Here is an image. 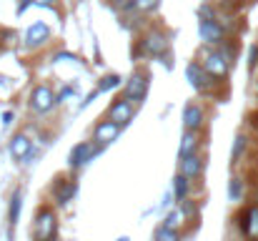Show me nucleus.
I'll return each mask as SVG.
<instances>
[{"mask_svg": "<svg viewBox=\"0 0 258 241\" xmlns=\"http://www.w3.org/2000/svg\"><path fill=\"white\" fill-rule=\"evenodd\" d=\"M58 231H60L58 211L53 209V204H43L35 211V219H33V239L53 241V239H58Z\"/></svg>", "mask_w": 258, "mask_h": 241, "instance_id": "f257e3e1", "label": "nucleus"}, {"mask_svg": "<svg viewBox=\"0 0 258 241\" xmlns=\"http://www.w3.org/2000/svg\"><path fill=\"white\" fill-rule=\"evenodd\" d=\"M55 106H58V101H55V93H53V88H50L48 83H38V85L30 90L28 108H30L35 116L45 118V116H50V113L55 111Z\"/></svg>", "mask_w": 258, "mask_h": 241, "instance_id": "f03ea898", "label": "nucleus"}, {"mask_svg": "<svg viewBox=\"0 0 258 241\" xmlns=\"http://www.w3.org/2000/svg\"><path fill=\"white\" fill-rule=\"evenodd\" d=\"M100 154H103V146H98L93 138L78 141V143L68 151V168L76 173V171H81L83 166H88L90 161L95 159V156H100Z\"/></svg>", "mask_w": 258, "mask_h": 241, "instance_id": "7ed1b4c3", "label": "nucleus"}, {"mask_svg": "<svg viewBox=\"0 0 258 241\" xmlns=\"http://www.w3.org/2000/svg\"><path fill=\"white\" fill-rule=\"evenodd\" d=\"M78 196V178L76 176H58L50 188V201L55 206H68Z\"/></svg>", "mask_w": 258, "mask_h": 241, "instance_id": "20e7f679", "label": "nucleus"}, {"mask_svg": "<svg viewBox=\"0 0 258 241\" xmlns=\"http://www.w3.org/2000/svg\"><path fill=\"white\" fill-rule=\"evenodd\" d=\"M148 80H151V76L146 71H136L123 85V98H128L133 106H141L148 95Z\"/></svg>", "mask_w": 258, "mask_h": 241, "instance_id": "39448f33", "label": "nucleus"}, {"mask_svg": "<svg viewBox=\"0 0 258 241\" xmlns=\"http://www.w3.org/2000/svg\"><path fill=\"white\" fill-rule=\"evenodd\" d=\"M168 48H171V40L163 30H148L143 38H141V51L143 56H151V58H163L168 56Z\"/></svg>", "mask_w": 258, "mask_h": 241, "instance_id": "423d86ee", "label": "nucleus"}, {"mask_svg": "<svg viewBox=\"0 0 258 241\" xmlns=\"http://www.w3.org/2000/svg\"><path fill=\"white\" fill-rule=\"evenodd\" d=\"M185 80L190 83V88H193L196 93H208L211 88H216V83H221V80L211 78V76L206 73V68H203L201 63H196V61H190V63L185 66Z\"/></svg>", "mask_w": 258, "mask_h": 241, "instance_id": "0eeeda50", "label": "nucleus"}, {"mask_svg": "<svg viewBox=\"0 0 258 241\" xmlns=\"http://www.w3.org/2000/svg\"><path fill=\"white\" fill-rule=\"evenodd\" d=\"M133 116H136V106L128 98H123V95H118L108 106V111H105V118L113 121V123H118V126H128L133 121Z\"/></svg>", "mask_w": 258, "mask_h": 241, "instance_id": "6e6552de", "label": "nucleus"}, {"mask_svg": "<svg viewBox=\"0 0 258 241\" xmlns=\"http://www.w3.org/2000/svg\"><path fill=\"white\" fill-rule=\"evenodd\" d=\"M180 121H183V131L201 133V131L206 128L208 113H206V108H203L201 103H188V106L183 108V116H180Z\"/></svg>", "mask_w": 258, "mask_h": 241, "instance_id": "1a4fd4ad", "label": "nucleus"}, {"mask_svg": "<svg viewBox=\"0 0 258 241\" xmlns=\"http://www.w3.org/2000/svg\"><path fill=\"white\" fill-rule=\"evenodd\" d=\"M8 154L10 159L18 161V163H28V159L35 154V146H33V138L28 133H15L10 141H8Z\"/></svg>", "mask_w": 258, "mask_h": 241, "instance_id": "9d476101", "label": "nucleus"}, {"mask_svg": "<svg viewBox=\"0 0 258 241\" xmlns=\"http://www.w3.org/2000/svg\"><path fill=\"white\" fill-rule=\"evenodd\" d=\"M201 66L206 68V73H208L211 78H216V80H223L226 76H228V71H231V61H228L221 51H211V53H206V58H203Z\"/></svg>", "mask_w": 258, "mask_h": 241, "instance_id": "9b49d317", "label": "nucleus"}, {"mask_svg": "<svg viewBox=\"0 0 258 241\" xmlns=\"http://www.w3.org/2000/svg\"><path fill=\"white\" fill-rule=\"evenodd\" d=\"M236 224H238L241 234L248 241H258V204H251L243 211H238Z\"/></svg>", "mask_w": 258, "mask_h": 241, "instance_id": "f8f14e48", "label": "nucleus"}, {"mask_svg": "<svg viewBox=\"0 0 258 241\" xmlns=\"http://www.w3.org/2000/svg\"><path fill=\"white\" fill-rule=\"evenodd\" d=\"M120 131H123V126H118V123H113V121H108V118H100V121L93 126V141L105 149V146H110L113 141H118Z\"/></svg>", "mask_w": 258, "mask_h": 241, "instance_id": "ddd939ff", "label": "nucleus"}, {"mask_svg": "<svg viewBox=\"0 0 258 241\" xmlns=\"http://www.w3.org/2000/svg\"><path fill=\"white\" fill-rule=\"evenodd\" d=\"M198 35L206 45H223L226 43V30L218 20H198Z\"/></svg>", "mask_w": 258, "mask_h": 241, "instance_id": "4468645a", "label": "nucleus"}, {"mask_svg": "<svg viewBox=\"0 0 258 241\" xmlns=\"http://www.w3.org/2000/svg\"><path fill=\"white\" fill-rule=\"evenodd\" d=\"M203 171H206V156H201V154H193L188 159L178 161V173H183L190 181H198L203 176Z\"/></svg>", "mask_w": 258, "mask_h": 241, "instance_id": "2eb2a0df", "label": "nucleus"}, {"mask_svg": "<svg viewBox=\"0 0 258 241\" xmlns=\"http://www.w3.org/2000/svg\"><path fill=\"white\" fill-rule=\"evenodd\" d=\"M50 40V25L48 23H33L30 28H28V33H25V45L28 48H40V45H45Z\"/></svg>", "mask_w": 258, "mask_h": 241, "instance_id": "dca6fc26", "label": "nucleus"}, {"mask_svg": "<svg viewBox=\"0 0 258 241\" xmlns=\"http://www.w3.org/2000/svg\"><path fill=\"white\" fill-rule=\"evenodd\" d=\"M201 143H203V136H201V133L183 131V136H180V146H178V161L188 159V156H193V154H201Z\"/></svg>", "mask_w": 258, "mask_h": 241, "instance_id": "f3484780", "label": "nucleus"}, {"mask_svg": "<svg viewBox=\"0 0 258 241\" xmlns=\"http://www.w3.org/2000/svg\"><path fill=\"white\" fill-rule=\"evenodd\" d=\"M20 214H23V188H13L10 194V201H8V226L15 229L18 221H20Z\"/></svg>", "mask_w": 258, "mask_h": 241, "instance_id": "a211bd4d", "label": "nucleus"}, {"mask_svg": "<svg viewBox=\"0 0 258 241\" xmlns=\"http://www.w3.org/2000/svg\"><path fill=\"white\" fill-rule=\"evenodd\" d=\"M173 201H175V206L178 204H183V201H188L190 199V191H193V181L190 178H185L183 173H175L173 176Z\"/></svg>", "mask_w": 258, "mask_h": 241, "instance_id": "6ab92c4d", "label": "nucleus"}, {"mask_svg": "<svg viewBox=\"0 0 258 241\" xmlns=\"http://www.w3.org/2000/svg\"><path fill=\"white\" fill-rule=\"evenodd\" d=\"M185 224H188V219H185V214H183V209H180V206L168 209V214L163 216V226H166V229H175V231H180Z\"/></svg>", "mask_w": 258, "mask_h": 241, "instance_id": "aec40b11", "label": "nucleus"}, {"mask_svg": "<svg viewBox=\"0 0 258 241\" xmlns=\"http://www.w3.org/2000/svg\"><path fill=\"white\" fill-rule=\"evenodd\" d=\"M246 151H248V136L238 133V136H236V141H233V149H231V166H233V168L243 161Z\"/></svg>", "mask_w": 258, "mask_h": 241, "instance_id": "412c9836", "label": "nucleus"}, {"mask_svg": "<svg viewBox=\"0 0 258 241\" xmlns=\"http://www.w3.org/2000/svg\"><path fill=\"white\" fill-rule=\"evenodd\" d=\"M243 196H246V181H243L241 176H233V178L228 181V199H231L233 204H241Z\"/></svg>", "mask_w": 258, "mask_h": 241, "instance_id": "4be33fe9", "label": "nucleus"}, {"mask_svg": "<svg viewBox=\"0 0 258 241\" xmlns=\"http://www.w3.org/2000/svg\"><path fill=\"white\" fill-rule=\"evenodd\" d=\"M120 83H123V78H120V76H115V73H108V76H103V78L98 80L95 90H98V93H108V90H115Z\"/></svg>", "mask_w": 258, "mask_h": 241, "instance_id": "5701e85b", "label": "nucleus"}, {"mask_svg": "<svg viewBox=\"0 0 258 241\" xmlns=\"http://www.w3.org/2000/svg\"><path fill=\"white\" fill-rule=\"evenodd\" d=\"M153 241H183V234L180 231H175V229H166L163 224L156 229V234H153Z\"/></svg>", "mask_w": 258, "mask_h": 241, "instance_id": "b1692460", "label": "nucleus"}, {"mask_svg": "<svg viewBox=\"0 0 258 241\" xmlns=\"http://www.w3.org/2000/svg\"><path fill=\"white\" fill-rule=\"evenodd\" d=\"M178 206L183 209V214H185V219H188V221H198V214H201V206H198V201L188 199V201H183V204H178Z\"/></svg>", "mask_w": 258, "mask_h": 241, "instance_id": "393cba45", "label": "nucleus"}, {"mask_svg": "<svg viewBox=\"0 0 258 241\" xmlns=\"http://www.w3.org/2000/svg\"><path fill=\"white\" fill-rule=\"evenodd\" d=\"M158 8H161V0H136L133 13L146 15V13H153V10H158Z\"/></svg>", "mask_w": 258, "mask_h": 241, "instance_id": "a878e982", "label": "nucleus"}, {"mask_svg": "<svg viewBox=\"0 0 258 241\" xmlns=\"http://www.w3.org/2000/svg\"><path fill=\"white\" fill-rule=\"evenodd\" d=\"M198 15H201V20H216V10L211 5H201Z\"/></svg>", "mask_w": 258, "mask_h": 241, "instance_id": "bb28decb", "label": "nucleus"}, {"mask_svg": "<svg viewBox=\"0 0 258 241\" xmlns=\"http://www.w3.org/2000/svg\"><path fill=\"white\" fill-rule=\"evenodd\" d=\"M71 95H76V88H73V85H68V88H63V90H60V93L55 95V101H58V106H60V103H66V101H68Z\"/></svg>", "mask_w": 258, "mask_h": 241, "instance_id": "cd10ccee", "label": "nucleus"}, {"mask_svg": "<svg viewBox=\"0 0 258 241\" xmlns=\"http://www.w3.org/2000/svg\"><path fill=\"white\" fill-rule=\"evenodd\" d=\"M0 121H3V126H10V123L15 121V113H13V111H3V113H0Z\"/></svg>", "mask_w": 258, "mask_h": 241, "instance_id": "c85d7f7f", "label": "nucleus"}, {"mask_svg": "<svg viewBox=\"0 0 258 241\" xmlns=\"http://www.w3.org/2000/svg\"><path fill=\"white\" fill-rule=\"evenodd\" d=\"M248 66H251V68H256L258 66V45H253L251 53H248Z\"/></svg>", "mask_w": 258, "mask_h": 241, "instance_id": "c756f323", "label": "nucleus"}, {"mask_svg": "<svg viewBox=\"0 0 258 241\" xmlns=\"http://www.w3.org/2000/svg\"><path fill=\"white\" fill-rule=\"evenodd\" d=\"M171 204H175V201H173V191H171V194H166V196H163L161 206H163V209H171Z\"/></svg>", "mask_w": 258, "mask_h": 241, "instance_id": "7c9ffc66", "label": "nucleus"}, {"mask_svg": "<svg viewBox=\"0 0 258 241\" xmlns=\"http://www.w3.org/2000/svg\"><path fill=\"white\" fill-rule=\"evenodd\" d=\"M33 5H43V8H53L55 5V0H30Z\"/></svg>", "mask_w": 258, "mask_h": 241, "instance_id": "2f4dec72", "label": "nucleus"}, {"mask_svg": "<svg viewBox=\"0 0 258 241\" xmlns=\"http://www.w3.org/2000/svg\"><path fill=\"white\" fill-rule=\"evenodd\" d=\"M118 241H131V239H128V236H120V239H118Z\"/></svg>", "mask_w": 258, "mask_h": 241, "instance_id": "473e14b6", "label": "nucleus"}, {"mask_svg": "<svg viewBox=\"0 0 258 241\" xmlns=\"http://www.w3.org/2000/svg\"><path fill=\"white\" fill-rule=\"evenodd\" d=\"M253 199H256V204H258V186H256V196H253Z\"/></svg>", "mask_w": 258, "mask_h": 241, "instance_id": "72a5a7b5", "label": "nucleus"}, {"mask_svg": "<svg viewBox=\"0 0 258 241\" xmlns=\"http://www.w3.org/2000/svg\"><path fill=\"white\" fill-rule=\"evenodd\" d=\"M53 241H55V239H53Z\"/></svg>", "mask_w": 258, "mask_h": 241, "instance_id": "f704fd0d", "label": "nucleus"}]
</instances>
